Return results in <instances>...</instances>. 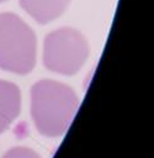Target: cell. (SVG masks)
Listing matches in <instances>:
<instances>
[{
  "instance_id": "6da1fadb",
  "label": "cell",
  "mask_w": 154,
  "mask_h": 158,
  "mask_svg": "<svg viewBox=\"0 0 154 158\" xmlns=\"http://www.w3.org/2000/svg\"><path fill=\"white\" fill-rule=\"evenodd\" d=\"M79 106L75 91L59 81L42 79L31 88V115L44 137H59L70 126Z\"/></svg>"
},
{
  "instance_id": "7a4b0ae2",
  "label": "cell",
  "mask_w": 154,
  "mask_h": 158,
  "mask_svg": "<svg viewBox=\"0 0 154 158\" xmlns=\"http://www.w3.org/2000/svg\"><path fill=\"white\" fill-rule=\"evenodd\" d=\"M37 40L33 30L16 14H0V68L28 74L36 64Z\"/></svg>"
},
{
  "instance_id": "3957f363",
  "label": "cell",
  "mask_w": 154,
  "mask_h": 158,
  "mask_svg": "<svg viewBox=\"0 0 154 158\" xmlns=\"http://www.w3.org/2000/svg\"><path fill=\"white\" fill-rule=\"evenodd\" d=\"M89 43L75 28L62 27L49 32L43 43V64L57 74L74 75L89 57Z\"/></svg>"
},
{
  "instance_id": "277c9868",
  "label": "cell",
  "mask_w": 154,
  "mask_h": 158,
  "mask_svg": "<svg viewBox=\"0 0 154 158\" xmlns=\"http://www.w3.org/2000/svg\"><path fill=\"white\" fill-rule=\"evenodd\" d=\"M21 111V91L15 83L0 80V133L5 132Z\"/></svg>"
},
{
  "instance_id": "5b68a950",
  "label": "cell",
  "mask_w": 154,
  "mask_h": 158,
  "mask_svg": "<svg viewBox=\"0 0 154 158\" xmlns=\"http://www.w3.org/2000/svg\"><path fill=\"white\" fill-rule=\"evenodd\" d=\"M70 0H20L21 7L38 23L46 25L59 17Z\"/></svg>"
},
{
  "instance_id": "8992f818",
  "label": "cell",
  "mask_w": 154,
  "mask_h": 158,
  "mask_svg": "<svg viewBox=\"0 0 154 158\" xmlns=\"http://www.w3.org/2000/svg\"><path fill=\"white\" fill-rule=\"evenodd\" d=\"M2 158H41L37 152L27 147H14L9 149Z\"/></svg>"
},
{
  "instance_id": "52a82bcc",
  "label": "cell",
  "mask_w": 154,
  "mask_h": 158,
  "mask_svg": "<svg viewBox=\"0 0 154 158\" xmlns=\"http://www.w3.org/2000/svg\"><path fill=\"white\" fill-rule=\"evenodd\" d=\"M2 1H6V0H0V2H2Z\"/></svg>"
}]
</instances>
